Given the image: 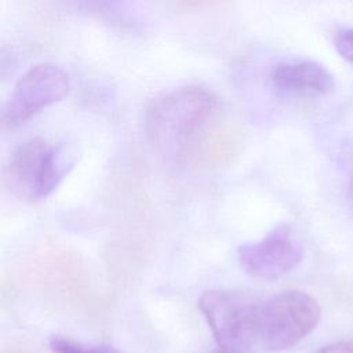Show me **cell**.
Listing matches in <instances>:
<instances>
[{
    "instance_id": "6da1fadb",
    "label": "cell",
    "mask_w": 353,
    "mask_h": 353,
    "mask_svg": "<svg viewBox=\"0 0 353 353\" xmlns=\"http://www.w3.org/2000/svg\"><path fill=\"white\" fill-rule=\"evenodd\" d=\"M218 113L219 101L211 90L185 85L149 103L143 128L163 156L178 164H192L208 153Z\"/></svg>"
},
{
    "instance_id": "7a4b0ae2",
    "label": "cell",
    "mask_w": 353,
    "mask_h": 353,
    "mask_svg": "<svg viewBox=\"0 0 353 353\" xmlns=\"http://www.w3.org/2000/svg\"><path fill=\"white\" fill-rule=\"evenodd\" d=\"M197 306L219 349L259 353V298L239 291L208 290Z\"/></svg>"
},
{
    "instance_id": "3957f363",
    "label": "cell",
    "mask_w": 353,
    "mask_h": 353,
    "mask_svg": "<svg viewBox=\"0 0 353 353\" xmlns=\"http://www.w3.org/2000/svg\"><path fill=\"white\" fill-rule=\"evenodd\" d=\"M72 154L62 145H52L41 137H30L11 153L6 179L22 197L40 200L50 196L73 167Z\"/></svg>"
},
{
    "instance_id": "277c9868",
    "label": "cell",
    "mask_w": 353,
    "mask_h": 353,
    "mask_svg": "<svg viewBox=\"0 0 353 353\" xmlns=\"http://www.w3.org/2000/svg\"><path fill=\"white\" fill-rule=\"evenodd\" d=\"M321 309L309 294L290 290L261 299L259 353L287 350L319 324Z\"/></svg>"
},
{
    "instance_id": "5b68a950",
    "label": "cell",
    "mask_w": 353,
    "mask_h": 353,
    "mask_svg": "<svg viewBox=\"0 0 353 353\" xmlns=\"http://www.w3.org/2000/svg\"><path fill=\"white\" fill-rule=\"evenodd\" d=\"M70 90L69 74L50 62L29 68L15 83L1 112V124L15 128L43 109L63 99Z\"/></svg>"
},
{
    "instance_id": "8992f818",
    "label": "cell",
    "mask_w": 353,
    "mask_h": 353,
    "mask_svg": "<svg viewBox=\"0 0 353 353\" xmlns=\"http://www.w3.org/2000/svg\"><path fill=\"white\" fill-rule=\"evenodd\" d=\"M305 250L290 223H280L265 237L237 248L241 269L256 279L274 280L295 269Z\"/></svg>"
},
{
    "instance_id": "52a82bcc",
    "label": "cell",
    "mask_w": 353,
    "mask_h": 353,
    "mask_svg": "<svg viewBox=\"0 0 353 353\" xmlns=\"http://www.w3.org/2000/svg\"><path fill=\"white\" fill-rule=\"evenodd\" d=\"M269 80L277 91L301 97H324L335 88L332 73L310 59L277 62L270 69Z\"/></svg>"
},
{
    "instance_id": "ba28073f",
    "label": "cell",
    "mask_w": 353,
    "mask_h": 353,
    "mask_svg": "<svg viewBox=\"0 0 353 353\" xmlns=\"http://www.w3.org/2000/svg\"><path fill=\"white\" fill-rule=\"evenodd\" d=\"M48 346L52 353H120L109 345H84L61 335H52Z\"/></svg>"
},
{
    "instance_id": "9c48e42d",
    "label": "cell",
    "mask_w": 353,
    "mask_h": 353,
    "mask_svg": "<svg viewBox=\"0 0 353 353\" xmlns=\"http://www.w3.org/2000/svg\"><path fill=\"white\" fill-rule=\"evenodd\" d=\"M334 46L338 54L353 65V28L339 29L334 36Z\"/></svg>"
},
{
    "instance_id": "30bf717a",
    "label": "cell",
    "mask_w": 353,
    "mask_h": 353,
    "mask_svg": "<svg viewBox=\"0 0 353 353\" xmlns=\"http://www.w3.org/2000/svg\"><path fill=\"white\" fill-rule=\"evenodd\" d=\"M314 353H353V339L330 343L327 346L320 347Z\"/></svg>"
},
{
    "instance_id": "8fae6325",
    "label": "cell",
    "mask_w": 353,
    "mask_h": 353,
    "mask_svg": "<svg viewBox=\"0 0 353 353\" xmlns=\"http://www.w3.org/2000/svg\"><path fill=\"white\" fill-rule=\"evenodd\" d=\"M350 200L353 203V179H352V183H350Z\"/></svg>"
},
{
    "instance_id": "7c38bea8",
    "label": "cell",
    "mask_w": 353,
    "mask_h": 353,
    "mask_svg": "<svg viewBox=\"0 0 353 353\" xmlns=\"http://www.w3.org/2000/svg\"><path fill=\"white\" fill-rule=\"evenodd\" d=\"M214 353H232V352H228V350H223V349H219V350H216V352H214Z\"/></svg>"
},
{
    "instance_id": "4fadbf2b",
    "label": "cell",
    "mask_w": 353,
    "mask_h": 353,
    "mask_svg": "<svg viewBox=\"0 0 353 353\" xmlns=\"http://www.w3.org/2000/svg\"><path fill=\"white\" fill-rule=\"evenodd\" d=\"M6 353H25V352H19V350H11V352H6Z\"/></svg>"
}]
</instances>
